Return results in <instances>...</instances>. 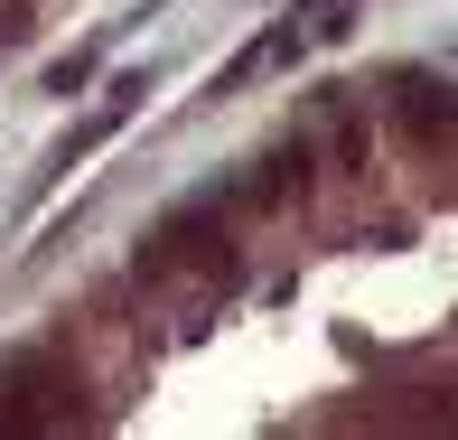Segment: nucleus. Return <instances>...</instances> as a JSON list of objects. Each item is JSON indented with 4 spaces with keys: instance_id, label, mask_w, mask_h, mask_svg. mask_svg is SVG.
Returning <instances> with one entry per match:
<instances>
[{
    "instance_id": "nucleus-1",
    "label": "nucleus",
    "mask_w": 458,
    "mask_h": 440,
    "mask_svg": "<svg viewBox=\"0 0 458 440\" xmlns=\"http://www.w3.org/2000/svg\"><path fill=\"white\" fill-rule=\"evenodd\" d=\"M216 244H225V225H216V206H187V216H169V225H159V235L150 244H140V281H169V272H187V263H206V272H225V254H216Z\"/></svg>"
},
{
    "instance_id": "nucleus-3",
    "label": "nucleus",
    "mask_w": 458,
    "mask_h": 440,
    "mask_svg": "<svg viewBox=\"0 0 458 440\" xmlns=\"http://www.w3.org/2000/svg\"><path fill=\"white\" fill-rule=\"evenodd\" d=\"M300 56H309V29H290V19H281L272 38H253V47H243L234 66L216 75V94H243V85H253V75H272V66H300Z\"/></svg>"
},
{
    "instance_id": "nucleus-5",
    "label": "nucleus",
    "mask_w": 458,
    "mask_h": 440,
    "mask_svg": "<svg viewBox=\"0 0 458 440\" xmlns=\"http://www.w3.org/2000/svg\"><path fill=\"white\" fill-rule=\"evenodd\" d=\"M403 132H411V141H458V85L403 94Z\"/></svg>"
},
{
    "instance_id": "nucleus-2",
    "label": "nucleus",
    "mask_w": 458,
    "mask_h": 440,
    "mask_svg": "<svg viewBox=\"0 0 458 440\" xmlns=\"http://www.w3.org/2000/svg\"><path fill=\"white\" fill-rule=\"evenodd\" d=\"M140 103H150V75H113V85H103V103H94V113L75 122V132L56 141V151H47V178H66V169H85V160H94L103 141H113L122 122L140 113Z\"/></svg>"
},
{
    "instance_id": "nucleus-4",
    "label": "nucleus",
    "mask_w": 458,
    "mask_h": 440,
    "mask_svg": "<svg viewBox=\"0 0 458 440\" xmlns=\"http://www.w3.org/2000/svg\"><path fill=\"white\" fill-rule=\"evenodd\" d=\"M309 169H318V160H309L300 141H290V151H272V160L253 169V187H243V206H281V197H300V187H309Z\"/></svg>"
},
{
    "instance_id": "nucleus-6",
    "label": "nucleus",
    "mask_w": 458,
    "mask_h": 440,
    "mask_svg": "<svg viewBox=\"0 0 458 440\" xmlns=\"http://www.w3.org/2000/svg\"><path fill=\"white\" fill-rule=\"evenodd\" d=\"M94 66H103V47H66V56L47 66V94H85V85H94Z\"/></svg>"
}]
</instances>
